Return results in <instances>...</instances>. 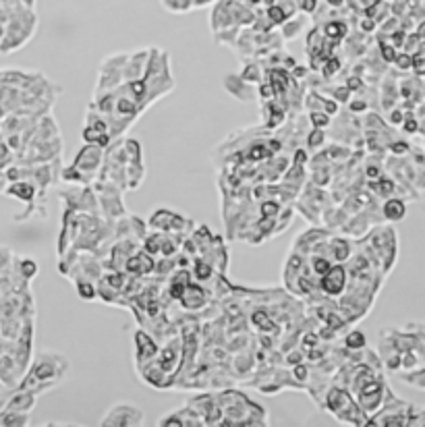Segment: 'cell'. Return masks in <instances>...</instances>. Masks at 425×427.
<instances>
[{"mask_svg":"<svg viewBox=\"0 0 425 427\" xmlns=\"http://www.w3.org/2000/svg\"><path fill=\"white\" fill-rule=\"evenodd\" d=\"M253 21V13L249 8L247 2L241 0H222L216 10H212V29L220 31V29H228L230 25H243V23H251Z\"/></svg>","mask_w":425,"mask_h":427,"instance_id":"7","label":"cell"},{"mask_svg":"<svg viewBox=\"0 0 425 427\" xmlns=\"http://www.w3.org/2000/svg\"><path fill=\"white\" fill-rule=\"evenodd\" d=\"M64 374H67V361L58 353L44 351L34 359L29 372L19 382L17 388H32V390L44 392V390H50L54 384H58Z\"/></svg>","mask_w":425,"mask_h":427,"instance_id":"3","label":"cell"},{"mask_svg":"<svg viewBox=\"0 0 425 427\" xmlns=\"http://www.w3.org/2000/svg\"><path fill=\"white\" fill-rule=\"evenodd\" d=\"M407 216V202L398 195L388 197L382 206V220L386 222H400Z\"/></svg>","mask_w":425,"mask_h":427,"instance_id":"11","label":"cell"},{"mask_svg":"<svg viewBox=\"0 0 425 427\" xmlns=\"http://www.w3.org/2000/svg\"><path fill=\"white\" fill-rule=\"evenodd\" d=\"M323 34L328 40H340L347 34V27L340 21H328V25L323 27Z\"/></svg>","mask_w":425,"mask_h":427,"instance_id":"15","label":"cell"},{"mask_svg":"<svg viewBox=\"0 0 425 427\" xmlns=\"http://www.w3.org/2000/svg\"><path fill=\"white\" fill-rule=\"evenodd\" d=\"M60 88L38 71L0 69V120L11 114H48Z\"/></svg>","mask_w":425,"mask_h":427,"instance_id":"2","label":"cell"},{"mask_svg":"<svg viewBox=\"0 0 425 427\" xmlns=\"http://www.w3.org/2000/svg\"><path fill=\"white\" fill-rule=\"evenodd\" d=\"M249 2H253V4H256V2H262V0H249Z\"/></svg>","mask_w":425,"mask_h":427,"instance_id":"19","label":"cell"},{"mask_svg":"<svg viewBox=\"0 0 425 427\" xmlns=\"http://www.w3.org/2000/svg\"><path fill=\"white\" fill-rule=\"evenodd\" d=\"M309 118H312V125H314L316 129L330 127V114H328V112H318V110H314V112L309 114Z\"/></svg>","mask_w":425,"mask_h":427,"instance_id":"16","label":"cell"},{"mask_svg":"<svg viewBox=\"0 0 425 427\" xmlns=\"http://www.w3.org/2000/svg\"><path fill=\"white\" fill-rule=\"evenodd\" d=\"M344 346H347L349 351H361V349L365 346V334L359 332V330L347 332V336H344Z\"/></svg>","mask_w":425,"mask_h":427,"instance_id":"14","label":"cell"},{"mask_svg":"<svg viewBox=\"0 0 425 427\" xmlns=\"http://www.w3.org/2000/svg\"><path fill=\"white\" fill-rule=\"evenodd\" d=\"M15 164V154H13V150L8 148V144L2 139V135H0V193H4V189H6V170L11 168Z\"/></svg>","mask_w":425,"mask_h":427,"instance_id":"12","label":"cell"},{"mask_svg":"<svg viewBox=\"0 0 425 427\" xmlns=\"http://www.w3.org/2000/svg\"><path fill=\"white\" fill-rule=\"evenodd\" d=\"M102 162H104V148L98 144H85L77 152L71 166L60 170V176L64 183H71V185H90L98 178Z\"/></svg>","mask_w":425,"mask_h":427,"instance_id":"4","label":"cell"},{"mask_svg":"<svg viewBox=\"0 0 425 427\" xmlns=\"http://www.w3.org/2000/svg\"><path fill=\"white\" fill-rule=\"evenodd\" d=\"M326 409L328 413H332L340 424H349V426H365L368 424V415L361 411V407L357 405V400L351 398V394L344 388H332L326 396Z\"/></svg>","mask_w":425,"mask_h":427,"instance_id":"5","label":"cell"},{"mask_svg":"<svg viewBox=\"0 0 425 427\" xmlns=\"http://www.w3.org/2000/svg\"><path fill=\"white\" fill-rule=\"evenodd\" d=\"M297 8H301L303 13H316L318 8V0H295Z\"/></svg>","mask_w":425,"mask_h":427,"instance_id":"17","label":"cell"},{"mask_svg":"<svg viewBox=\"0 0 425 427\" xmlns=\"http://www.w3.org/2000/svg\"><path fill=\"white\" fill-rule=\"evenodd\" d=\"M379 361L390 374L425 390V323L411 321L386 330L379 338Z\"/></svg>","mask_w":425,"mask_h":427,"instance_id":"1","label":"cell"},{"mask_svg":"<svg viewBox=\"0 0 425 427\" xmlns=\"http://www.w3.org/2000/svg\"><path fill=\"white\" fill-rule=\"evenodd\" d=\"M326 2H328L330 6H340V4H342L344 0H326Z\"/></svg>","mask_w":425,"mask_h":427,"instance_id":"18","label":"cell"},{"mask_svg":"<svg viewBox=\"0 0 425 427\" xmlns=\"http://www.w3.org/2000/svg\"><path fill=\"white\" fill-rule=\"evenodd\" d=\"M158 426H204L202 424V419H200V415L189 407V405H185L183 409H179V411H174V413H170V415H166V417H162L158 421Z\"/></svg>","mask_w":425,"mask_h":427,"instance_id":"10","label":"cell"},{"mask_svg":"<svg viewBox=\"0 0 425 427\" xmlns=\"http://www.w3.org/2000/svg\"><path fill=\"white\" fill-rule=\"evenodd\" d=\"M40 394L42 392L32 390V388H17L15 394L6 400V405L2 409L4 411H17V413H32Z\"/></svg>","mask_w":425,"mask_h":427,"instance_id":"9","label":"cell"},{"mask_svg":"<svg viewBox=\"0 0 425 427\" xmlns=\"http://www.w3.org/2000/svg\"><path fill=\"white\" fill-rule=\"evenodd\" d=\"M102 427H137L146 424V415L139 407L131 402H116L98 421Z\"/></svg>","mask_w":425,"mask_h":427,"instance_id":"8","label":"cell"},{"mask_svg":"<svg viewBox=\"0 0 425 427\" xmlns=\"http://www.w3.org/2000/svg\"><path fill=\"white\" fill-rule=\"evenodd\" d=\"M413 413H415V405L400 400L394 392H390L384 407L368 419V426H411Z\"/></svg>","mask_w":425,"mask_h":427,"instance_id":"6","label":"cell"},{"mask_svg":"<svg viewBox=\"0 0 425 427\" xmlns=\"http://www.w3.org/2000/svg\"><path fill=\"white\" fill-rule=\"evenodd\" d=\"M29 426V413L4 411L0 409V427H23Z\"/></svg>","mask_w":425,"mask_h":427,"instance_id":"13","label":"cell"}]
</instances>
